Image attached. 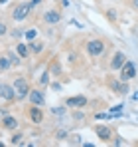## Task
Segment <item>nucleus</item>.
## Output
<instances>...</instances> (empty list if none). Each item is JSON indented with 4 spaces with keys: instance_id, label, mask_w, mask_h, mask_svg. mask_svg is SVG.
Returning a JSON list of instances; mask_svg holds the SVG:
<instances>
[{
    "instance_id": "4be33fe9",
    "label": "nucleus",
    "mask_w": 138,
    "mask_h": 147,
    "mask_svg": "<svg viewBox=\"0 0 138 147\" xmlns=\"http://www.w3.org/2000/svg\"><path fill=\"white\" fill-rule=\"evenodd\" d=\"M132 4H134V8H138V0H132Z\"/></svg>"
},
{
    "instance_id": "ddd939ff",
    "label": "nucleus",
    "mask_w": 138,
    "mask_h": 147,
    "mask_svg": "<svg viewBox=\"0 0 138 147\" xmlns=\"http://www.w3.org/2000/svg\"><path fill=\"white\" fill-rule=\"evenodd\" d=\"M28 48L32 50L34 54H40V52H44V42H38V40H30Z\"/></svg>"
},
{
    "instance_id": "6e6552de",
    "label": "nucleus",
    "mask_w": 138,
    "mask_h": 147,
    "mask_svg": "<svg viewBox=\"0 0 138 147\" xmlns=\"http://www.w3.org/2000/svg\"><path fill=\"white\" fill-rule=\"evenodd\" d=\"M28 115H30V119H32L34 123H42V119H44L42 105H32V107H30V111H28Z\"/></svg>"
},
{
    "instance_id": "2eb2a0df",
    "label": "nucleus",
    "mask_w": 138,
    "mask_h": 147,
    "mask_svg": "<svg viewBox=\"0 0 138 147\" xmlns=\"http://www.w3.org/2000/svg\"><path fill=\"white\" fill-rule=\"evenodd\" d=\"M10 66H12L10 56H2V58H0V70H8Z\"/></svg>"
},
{
    "instance_id": "20e7f679",
    "label": "nucleus",
    "mask_w": 138,
    "mask_h": 147,
    "mask_svg": "<svg viewBox=\"0 0 138 147\" xmlns=\"http://www.w3.org/2000/svg\"><path fill=\"white\" fill-rule=\"evenodd\" d=\"M118 72H120V80H122V82H130V80L136 76V66H134L132 62H128V60H126V62H124V66H122Z\"/></svg>"
},
{
    "instance_id": "5701e85b",
    "label": "nucleus",
    "mask_w": 138,
    "mask_h": 147,
    "mask_svg": "<svg viewBox=\"0 0 138 147\" xmlns=\"http://www.w3.org/2000/svg\"><path fill=\"white\" fill-rule=\"evenodd\" d=\"M0 4H6V0H0Z\"/></svg>"
},
{
    "instance_id": "dca6fc26",
    "label": "nucleus",
    "mask_w": 138,
    "mask_h": 147,
    "mask_svg": "<svg viewBox=\"0 0 138 147\" xmlns=\"http://www.w3.org/2000/svg\"><path fill=\"white\" fill-rule=\"evenodd\" d=\"M16 52H18L20 58H26V56H28V44H18V46H16Z\"/></svg>"
},
{
    "instance_id": "9b49d317",
    "label": "nucleus",
    "mask_w": 138,
    "mask_h": 147,
    "mask_svg": "<svg viewBox=\"0 0 138 147\" xmlns=\"http://www.w3.org/2000/svg\"><path fill=\"white\" fill-rule=\"evenodd\" d=\"M124 62H126V56L122 52H116L113 56V60H111V70H120L124 66Z\"/></svg>"
},
{
    "instance_id": "7ed1b4c3",
    "label": "nucleus",
    "mask_w": 138,
    "mask_h": 147,
    "mask_svg": "<svg viewBox=\"0 0 138 147\" xmlns=\"http://www.w3.org/2000/svg\"><path fill=\"white\" fill-rule=\"evenodd\" d=\"M14 92H16V98L18 99H26L30 94V84L24 80V78H16L14 82Z\"/></svg>"
},
{
    "instance_id": "f03ea898",
    "label": "nucleus",
    "mask_w": 138,
    "mask_h": 147,
    "mask_svg": "<svg viewBox=\"0 0 138 147\" xmlns=\"http://www.w3.org/2000/svg\"><path fill=\"white\" fill-rule=\"evenodd\" d=\"M105 48H107V44H105L103 40H91V42H87V52H89L91 58L103 56V54H105Z\"/></svg>"
},
{
    "instance_id": "412c9836",
    "label": "nucleus",
    "mask_w": 138,
    "mask_h": 147,
    "mask_svg": "<svg viewBox=\"0 0 138 147\" xmlns=\"http://www.w3.org/2000/svg\"><path fill=\"white\" fill-rule=\"evenodd\" d=\"M40 2H42V0H32V6H38Z\"/></svg>"
},
{
    "instance_id": "f8f14e48",
    "label": "nucleus",
    "mask_w": 138,
    "mask_h": 147,
    "mask_svg": "<svg viewBox=\"0 0 138 147\" xmlns=\"http://www.w3.org/2000/svg\"><path fill=\"white\" fill-rule=\"evenodd\" d=\"M95 131H97L99 139H103V141H109V139L113 137V131H111V127H107V125H97Z\"/></svg>"
},
{
    "instance_id": "a211bd4d",
    "label": "nucleus",
    "mask_w": 138,
    "mask_h": 147,
    "mask_svg": "<svg viewBox=\"0 0 138 147\" xmlns=\"http://www.w3.org/2000/svg\"><path fill=\"white\" fill-rule=\"evenodd\" d=\"M49 84V72H44L40 78V86H47Z\"/></svg>"
},
{
    "instance_id": "4468645a",
    "label": "nucleus",
    "mask_w": 138,
    "mask_h": 147,
    "mask_svg": "<svg viewBox=\"0 0 138 147\" xmlns=\"http://www.w3.org/2000/svg\"><path fill=\"white\" fill-rule=\"evenodd\" d=\"M111 88H113V90H116L118 94H126V92H128L126 82H113V84H111Z\"/></svg>"
},
{
    "instance_id": "aec40b11",
    "label": "nucleus",
    "mask_w": 138,
    "mask_h": 147,
    "mask_svg": "<svg viewBox=\"0 0 138 147\" xmlns=\"http://www.w3.org/2000/svg\"><path fill=\"white\" fill-rule=\"evenodd\" d=\"M6 32H8V26H6V22L0 20V36H6Z\"/></svg>"
},
{
    "instance_id": "f3484780",
    "label": "nucleus",
    "mask_w": 138,
    "mask_h": 147,
    "mask_svg": "<svg viewBox=\"0 0 138 147\" xmlns=\"http://www.w3.org/2000/svg\"><path fill=\"white\" fill-rule=\"evenodd\" d=\"M22 143H24V135L16 133V135L12 137V145H22Z\"/></svg>"
},
{
    "instance_id": "423d86ee",
    "label": "nucleus",
    "mask_w": 138,
    "mask_h": 147,
    "mask_svg": "<svg viewBox=\"0 0 138 147\" xmlns=\"http://www.w3.org/2000/svg\"><path fill=\"white\" fill-rule=\"evenodd\" d=\"M0 98L6 99V101H12V99L16 98L14 88H12V86H8V84H0Z\"/></svg>"
},
{
    "instance_id": "39448f33",
    "label": "nucleus",
    "mask_w": 138,
    "mask_h": 147,
    "mask_svg": "<svg viewBox=\"0 0 138 147\" xmlns=\"http://www.w3.org/2000/svg\"><path fill=\"white\" fill-rule=\"evenodd\" d=\"M2 127L6 129V131H16L18 127H20V121L14 117V115H4V119H2Z\"/></svg>"
},
{
    "instance_id": "f257e3e1",
    "label": "nucleus",
    "mask_w": 138,
    "mask_h": 147,
    "mask_svg": "<svg viewBox=\"0 0 138 147\" xmlns=\"http://www.w3.org/2000/svg\"><path fill=\"white\" fill-rule=\"evenodd\" d=\"M32 2H18L16 6H14V10H12V18L16 20V22H22L26 20L28 16H30V12H32Z\"/></svg>"
},
{
    "instance_id": "1a4fd4ad",
    "label": "nucleus",
    "mask_w": 138,
    "mask_h": 147,
    "mask_svg": "<svg viewBox=\"0 0 138 147\" xmlns=\"http://www.w3.org/2000/svg\"><path fill=\"white\" fill-rule=\"evenodd\" d=\"M65 105H67V107H85V105H87V98H85V96H73V98H67Z\"/></svg>"
},
{
    "instance_id": "6ab92c4d",
    "label": "nucleus",
    "mask_w": 138,
    "mask_h": 147,
    "mask_svg": "<svg viewBox=\"0 0 138 147\" xmlns=\"http://www.w3.org/2000/svg\"><path fill=\"white\" fill-rule=\"evenodd\" d=\"M36 34H38V30H34V28H32V30H28V32H26V38H28V40H34V38H36Z\"/></svg>"
},
{
    "instance_id": "9d476101",
    "label": "nucleus",
    "mask_w": 138,
    "mask_h": 147,
    "mask_svg": "<svg viewBox=\"0 0 138 147\" xmlns=\"http://www.w3.org/2000/svg\"><path fill=\"white\" fill-rule=\"evenodd\" d=\"M44 20H46L47 24H57L61 20V12L59 10H46L44 12Z\"/></svg>"
},
{
    "instance_id": "0eeeda50",
    "label": "nucleus",
    "mask_w": 138,
    "mask_h": 147,
    "mask_svg": "<svg viewBox=\"0 0 138 147\" xmlns=\"http://www.w3.org/2000/svg\"><path fill=\"white\" fill-rule=\"evenodd\" d=\"M28 98H30V103L32 105H44L46 103V98H44V94L40 90H30Z\"/></svg>"
}]
</instances>
